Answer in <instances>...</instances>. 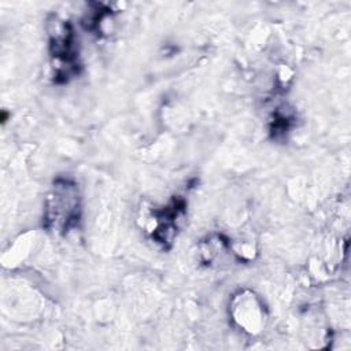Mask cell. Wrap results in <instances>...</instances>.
<instances>
[{
    "label": "cell",
    "instance_id": "1",
    "mask_svg": "<svg viewBox=\"0 0 351 351\" xmlns=\"http://www.w3.org/2000/svg\"><path fill=\"white\" fill-rule=\"evenodd\" d=\"M80 218V196L74 184L59 181L48 197L45 221L55 232H69Z\"/></svg>",
    "mask_w": 351,
    "mask_h": 351
}]
</instances>
